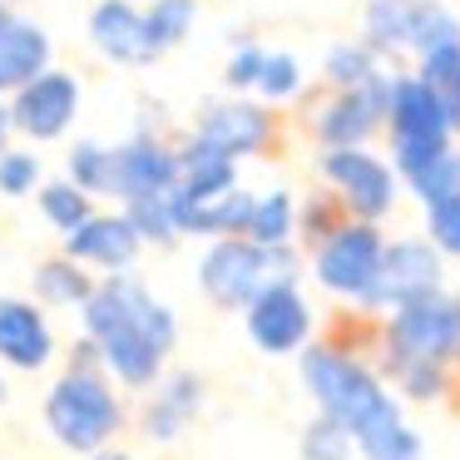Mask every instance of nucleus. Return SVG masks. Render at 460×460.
<instances>
[{"mask_svg": "<svg viewBox=\"0 0 460 460\" xmlns=\"http://www.w3.org/2000/svg\"><path fill=\"white\" fill-rule=\"evenodd\" d=\"M302 386L317 401V416L351 430L361 460H420V436L401 411V396L347 341H312L297 357Z\"/></svg>", "mask_w": 460, "mask_h": 460, "instance_id": "nucleus-1", "label": "nucleus"}, {"mask_svg": "<svg viewBox=\"0 0 460 460\" xmlns=\"http://www.w3.org/2000/svg\"><path fill=\"white\" fill-rule=\"evenodd\" d=\"M84 337L100 351V367L124 391H154L169 371V357L179 347V317L169 302H159L144 278L119 272L94 288L84 302Z\"/></svg>", "mask_w": 460, "mask_h": 460, "instance_id": "nucleus-2", "label": "nucleus"}, {"mask_svg": "<svg viewBox=\"0 0 460 460\" xmlns=\"http://www.w3.org/2000/svg\"><path fill=\"white\" fill-rule=\"evenodd\" d=\"M45 426L70 456L90 460L94 450L114 446V436L124 430L119 386L100 367H65L45 391Z\"/></svg>", "mask_w": 460, "mask_h": 460, "instance_id": "nucleus-3", "label": "nucleus"}, {"mask_svg": "<svg viewBox=\"0 0 460 460\" xmlns=\"http://www.w3.org/2000/svg\"><path fill=\"white\" fill-rule=\"evenodd\" d=\"M396 367H446L460 371V292H430V297L396 307L376 327V371Z\"/></svg>", "mask_w": 460, "mask_h": 460, "instance_id": "nucleus-4", "label": "nucleus"}, {"mask_svg": "<svg viewBox=\"0 0 460 460\" xmlns=\"http://www.w3.org/2000/svg\"><path fill=\"white\" fill-rule=\"evenodd\" d=\"M297 248H258L252 238H218L199 258V288L213 307L248 312L278 282H297Z\"/></svg>", "mask_w": 460, "mask_h": 460, "instance_id": "nucleus-5", "label": "nucleus"}, {"mask_svg": "<svg viewBox=\"0 0 460 460\" xmlns=\"http://www.w3.org/2000/svg\"><path fill=\"white\" fill-rule=\"evenodd\" d=\"M381 258H386V238L376 233V223H341L322 248H312V278L322 292L351 302L367 312V297L376 288Z\"/></svg>", "mask_w": 460, "mask_h": 460, "instance_id": "nucleus-6", "label": "nucleus"}, {"mask_svg": "<svg viewBox=\"0 0 460 460\" xmlns=\"http://www.w3.org/2000/svg\"><path fill=\"white\" fill-rule=\"evenodd\" d=\"M430 292H446V258L430 248V238H396L386 243V258H381L367 312L386 317V312L411 307V302L430 297Z\"/></svg>", "mask_w": 460, "mask_h": 460, "instance_id": "nucleus-7", "label": "nucleus"}, {"mask_svg": "<svg viewBox=\"0 0 460 460\" xmlns=\"http://www.w3.org/2000/svg\"><path fill=\"white\" fill-rule=\"evenodd\" d=\"M322 179L337 189V199L347 203V213L357 223H381L396 208V173L367 149H322L317 159Z\"/></svg>", "mask_w": 460, "mask_h": 460, "instance_id": "nucleus-8", "label": "nucleus"}, {"mask_svg": "<svg viewBox=\"0 0 460 460\" xmlns=\"http://www.w3.org/2000/svg\"><path fill=\"white\" fill-rule=\"evenodd\" d=\"M243 332L258 351L268 357H292V351H307L312 347V307L302 297L297 282H278L268 288L248 312H243Z\"/></svg>", "mask_w": 460, "mask_h": 460, "instance_id": "nucleus-9", "label": "nucleus"}, {"mask_svg": "<svg viewBox=\"0 0 460 460\" xmlns=\"http://www.w3.org/2000/svg\"><path fill=\"white\" fill-rule=\"evenodd\" d=\"M391 80H396V75L367 84V90H337L332 100H322L317 114H312V134H317L327 149H361V139L386 119Z\"/></svg>", "mask_w": 460, "mask_h": 460, "instance_id": "nucleus-10", "label": "nucleus"}, {"mask_svg": "<svg viewBox=\"0 0 460 460\" xmlns=\"http://www.w3.org/2000/svg\"><path fill=\"white\" fill-rule=\"evenodd\" d=\"M75 114H80V84L65 70H45L40 80H31L11 104L15 129H21L25 139H40V144L60 139L75 124Z\"/></svg>", "mask_w": 460, "mask_h": 460, "instance_id": "nucleus-11", "label": "nucleus"}, {"mask_svg": "<svg viewBox=\"0 0 460 460\" xmlns=\"http://www.w3.org/2000/svg\"><path fill=\"white\" fill-rule=\"evenodd\" d=\"M139 248H144V238L129 223V213H94L90 223H80V228L65 238V258H75L80 268H100V272H110V278L134 272Z\"/></svg>", "mask_w": 460, "mask_h": 460, "instance_id": "nucleus-12", "label": "nucleus"}, {"mask_svg": "<svg viewBox=\"0 0 460 460\" xmlns=\"http://www.w3.org/2000/svg\"><path fill=\"white\" fill-rule=\"evenodd\" d=\"M55 361V327L40 302L0 297V367L45 371Z\"/></svg>", "mask_w": 460, "mask_h": 460, "instance_id": "nucleus-13", "label": "nucleus"}, {"mask_svg": "<svg viewBox=\"0 0 460 460\" xmlns=\"http://www.w3.org/2000/svg\"><path fill=\"white\" fill-rule=\"evenodd\" d=\"M386 119H391V139L450 144V134H456V114H450V104L440 100L420 75H396V80H391Z\"/></svg>", "mask_w": 460, "mask_h": 460, "instance_id": "nucleus-14", "label": "nucleus"}, {"mask_svg": "<svg viewBox=\"0 0 460 460\" xmlns=\"http://www.w3.org/2000/svg\"><path fill=\"white\" fill-rule=\"evenodd\" d=\"M179 183H183L179 149H164L149 134H134L129 144L114 149V193H119L124 203L154 199V193H173Z\"/></svg>", "mask_w": 460, "mask_h": 460, "instance_id": "nucleus-15", "label": "nucleus"}, {"mask_svg": "<svg viewBox=\"0 0 460 460\" xmlns=\"http://www.w3.org/2000/svg\"><path fill=\"white\" fill-rule=\"evenodd\" d=\"M193 139H203L208 149L228 154V159H248V154H262L272 144V119H268L262 104L223 100V104H208V110L199 114Z\"/></svg>", "mask_w": 460, "mask_h": 460, "instance_id": "nucleus-16", "label": "nucleus"}, {"mask_svg": "<svg viewBox=\"0 0 460 460\" xmlns=\"http://www.w3.org/2000/svg\"><path fill=\"white\" fill-rule=\"evenodd\" d=\"M90 40L104 60L114 65H149L159 55L154 45V31H149V15L134 11L129 0H100L90 15Z\"/></svg>", "mask_w": 460, "mask_h": 460, "instance_id": "nucleus-17", "label": "nucleus"}, {"mask_svg": "<svg viewBox=\"0 0 460 460\" xmlns=\"http://www.w3.org/2000/svg\"><path fill=\"white\" fill-rule=\"evenodd\" d=\"M50 70V35L25 15H0V94H21L31 80Z\"/></svg>", "mask_w": 460, "mask_h": 460, "instance_id": "nucleus-18", "label": "nucleus"}, {"mask_svg": "<svg viewBox=\"0 0 460 460\" xmlns=\"http://www.w3.org/2000/svg\"><path fill=\"white\" fill-rule=\"evenodd\" d=\"M252 213H258V199L248 189H228V193H213V199H189L179 189V228L183 233H199V238H248L252 228Z\"/></svg>", "mask_w": 460, "mask_h": 460, "instance_id": "nucleus-19", "label": "nucleus"}, {"mask_svg": "<svg viewBox=\"0 0 460 460\" xmlns=\"http://www.w3.org/2000/svg\"><path fill=\"white\" fill-rule=\"evenodd\" d=\"M179 169H183V183H179V189L189 193V199H213V193L238 189V159L208 149L203 139H189V144L179 149Z\"/></svg>", "mask_w": 460, "mask_h": 460, "instance_id": "nucleus-20", "label": "nucleus"}, {"mask_svg": "<svg viewBox=\"0 0 460 460\" xmlns=\"http://www.w3.org/2000/svg\"><path fill=\"white\" fill-rule=\"evenodd\" d=\"M35 302L40 307H80L84 312V302L94 297V288L100 282L90 278V268H80L75 258H45V262H35Z\"/></svg>", "mask_w": 460, "mask_h": 460, "instance_id": "nucleus-21", "label": "nucleus"}, {"mask_svg": "<svg viewBox=\"0 0 460 460\" xmlns=\"http://www.w3.org/2000/svg\"><path fill=\"white\" fill-rule=\"evenodd\" d=\"M416 0H367V45L376 55H411Z\"/></svg>", "mask_w": 460, "mask_h": 460, "instance_id": "nucleus-22", "label": "nucleus"}, {"mask_svg": "<svg viewBox=\"0 0 460 460\" xmlns=\"http://www.w3.org/2000/svg\"><path fill=\"white\" fill-rule=\"evenodd\" d=\"M248 238L258 243V248H292V238H297V199H292L288 189L262 193Z\"/></svg>", "mask_w": 460, "mask_h": 460, "instance_id": "nucleus-23", "label": "nucleus"}, {"mask_svg": "<svg viewBox=\"0 0 460 460\" xmlns=\"http://www.w3.org/2000/svg\"><path fill=\"white\" fill-rule=\"evenodd\" d=\"M124 213H129V223L139 228L144 243L173 248V243L183 238V228H179V189L154 193V199H134V203H124Z\"/></svg>", "mask_w": 460, "mask_h": 460, "instance_id": "nucleus-24", "label": "nucleus"}, {"mask_svg": "<svg viewBox=\"0 0 460 460\" xmlns=\"http://www.w3.org/2000/svg\"><path fill=\"white\" fill-rule=\"evenodd\" d=\"M460 45V21L440 5V0H416V15H411V55L426 60L436 50Z\"/></svg>", "mask_w": 460, "mask_h": 460, "instance_id": "nucleus-25", "label": "nucleus"}, {"mask_svg": "<svg viewBox=\"0 0 460 460\" xmlns=\"http://www.w3.org/2000/svg\"><path fill=\"white\" fill-rule=\"evenodd\" d=\"M327 80L337 90H367V84L386 80V75H381V55L367 40H351V45H332L327 50Z\"/></svg>", "mask_w": 460, "mask_h": 460, "instance_id": "nucleus-26", "label": "nucleus"}, {"mask_svg": "<svg viewBox=\"0 0 460 460\" xmlns=\"http://www.w3.org/2000/svg\"><path fill=\"white\" fill-rule=\"evenodd\" d=\"M386 381L401 401H416V406L446 401L456 391V371H446V367H396V371H386Z\"/></svg>", "mask_w": 460, "mask_h": 460, "instance_id": "nucleus-27", "label": "nucleus"}, {"mask_svg": "<svg viewBox=\"0 0 460 460\" xmlns=\"http://www.w3.org/2000/svg\"><path fill=\"white\" fill-rule=\"evenodd\" d=\"M40 213H45V218H50L60 233H65V238H70V233L80 228V223H90V218H94L90 193L75 189L70 179H65V183H40Z\"/></svg>", "mask_w": 460, "mask_h": 460, "instance_id": "nucleus-28", "label": "nucleus"}, {"mask_svg": "<svg viewBox=\"0 0 460 460\" xmlns=\"http://www.w3.org/2000/svg\"><path fill=\"white\" fill-rule=\"evenodd\" d=\"M341 223H351L347 203H341L337 193H312V199L297 208V238L307 243V248H322Z\"/></svg>", "mask_w": 460, "mask_h": 460, "instance_id": "nucleus-29", "label": "nucleus"}, {"mask_svg": "<svg viewBox=\"0 0 460 460\" xmlns=\"http://www.w3.org/2000/svg\"><path fill=\"white\" fill-rule=\"evenodd\" d=\"M297 450H302V460H351L357 456V440L332 416H312L297 436Z\"/></svg>", "mask_w": 460, "mask_h": 460, "instance_id": "nucleus-30", "label": "nucleus"}, {"mask_svg": "<svg viewBox=\"0 0 460 460\" xmlns=\"http://www.w3.org/2000/svg\"><path fill=\"white\" fill-rule=\"evenodd\" d=\"M70 183L84 193H114V149H104V144H75Z\"/></svg>", "mask_w": 460, "mask_h": 460, "instance_id": "nucleus-31", "label": "nucleus"}, {"mask_svg": "<svg viewBox=\"0 0 460 460\" xmlns=\"http://www.w3.org/2000/svg\"><path fill=\"white\" fill-rule=\"evenodd\" d=\"M193 15H199V5H193V0H154V5H149V31H154V45H159V55L189 40Z\"/></svg>", "mask_w": 460, "mask_h": 460, "instance_id": "nucleus-32", "label": "nucleus"}, {"mask_svg": "<svg viewBox=\"0 0 460 460\" xmlns=\"http://www.w3.org/2000/svg\"><path fill=\"white\" fill-rule=\"evenodd\" d=\"M420 80L450 104V114H456V124H460V45L426 55V60H420Z\"/></svg>", "mask_w": 460, "mask_h": 460, "instance_id": "nucleus-33", "label": "nucleus"}, {"mask_svg": "<svg viewBox=\"0 0 460 460\" xmlns=\"http://www.w3.org/2000/svg\"><path fill=\"white\" fill-rule=\"evenodd\" d=\"M183 430H189V416H183L179 406H169V401L154 391V396L144 401V411H139V436L149 440V446H173Z\"/></svg>", "mask_w": 460, "mask_h": 460, "instance_id": "nucleus-34", "label": "nucleus"}, {"mask_svg": "<svg viewBox=\"0 0 460 460\" xmlns=\"http://www.w3.org/2000/svg\"><path fill=\"white\" fill-rule=\"evenodd\" d=\"M258 94H262V100H272V104H282V100H297V94H302V65L292 60L288 50L268 55V60H262Z\"/></svg>", "mask_w": 460, "mask_h": 460, "instance_id": "nucleus-35", "label": "nucleus"}, {"mask_svg": "<svg viewBox=\"0 0 460 460\" xmlns=\"http://www.w3.org/2000/svg\"><path fill=\"white\" fill-rule=\"evenodd\" d=\"M426 238L440 258H460V193H450L436 208H426Z\"/></svg>", "mask_w": 460, "mask_h": 460, "instance_id": "nucleus-36", "label": "nucleus"}, {"mask_svg": "<svg viewBox=\"0 0 460 460\" xmlns=\"http://www.w3.org/2000/svg\"><path fill=\"white\" fill-rule=\"evenodd\" d=\"M35 189H40V159L11 149L0 159V193H5V199H25V193H35Z\"/></svg>", "mask_w": 460, "mask_h": 460, "instance_id": "nucleus-37", "label": "nucleus"}, {"mask_svg": "<svg viewBox=\"0 0 460 460\" xmlns=\"http://www.w3.org/2000/svg\"><path fill=\"white\" fill-rule=\"evenodd\" d=\"M391 154H396V173L411 183L416 173H426L436 159H446L450 144H436V139H391Z\"/></svg>", "mask_w": 460, "mask_h": 460, "instance_id": "nucleus-38", "label": "nucleus"}, {"mask_svg": "<svg viewBox=\"0 0 460 460\" xmlns=\"http://www.w3.org/2000/svg\"><path fill=\"white\" fill-rule=\"evenodd\" d=\"M262 60H268V50H258L252 40H243L238 50H233L228 70H223V80H228L233 90H258V80H262Z\"/></svg>", "mask_w": 460, "mask_h": 460, "instance_id": "nucleus-39", "label": "nucleus"}, {"mask_svg": "<svg viewBox=\"0 0 460 460\" xmlns=\"http://www.w3.org/2000/svg\"><path fill=\"white\" fill-rule=\"evenodd\" d=\"M90 460H139L134 450H124V446H104V450H94Z\"/></svg>", "mask_w": 460, "mask_h": 460, "instance_id": "nucleus-40", "label": "nucleus"}, {"mask_svg": "<svg viewBox=\"0 0 460 460\" xmlns=\"http://www.w3.org/2000/svg\"><path fill=\"white\" fill-rule=\"evenodd\" d=\"M11 129H15V119H11V110H5V104H0V159H5V139H11Z\"/></svg>", "mask_w": 460, "mask_h": 460, "instance_id": "nucleus-41", "label": "nucleus"}, {"mask_svg": "<svg viewBox=\"0 0 460 460\" xmlns=\"http://www.w3.org/2000/svg\"><path fill=\"white\" fill-rule=\"evenodd\" d=\"M5 396H11V391H5V376H0V406H5Z\"/></svg>", "mask_w": 460, "mask_h": 460, "instance_id": "nucleus-42", "label": "nucleus"}, {"mask_svg": "<svg viewBox=\"0 0 460 460\" xmlns=\"http://www.w3.org/2000/svg\"><path fill=\"white\" fill-rule=\"evenodd\" d=\"M0 5H11V0H0Z\"/></svg>", "mask_w": 460, "mask_h": 460, "instance_id": "nucleus-43", "label": "nucleus"}]
</instances>
